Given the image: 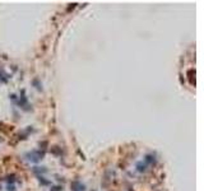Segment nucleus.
Wrapping results in <instances>:
<instances>
[]
</instances>
